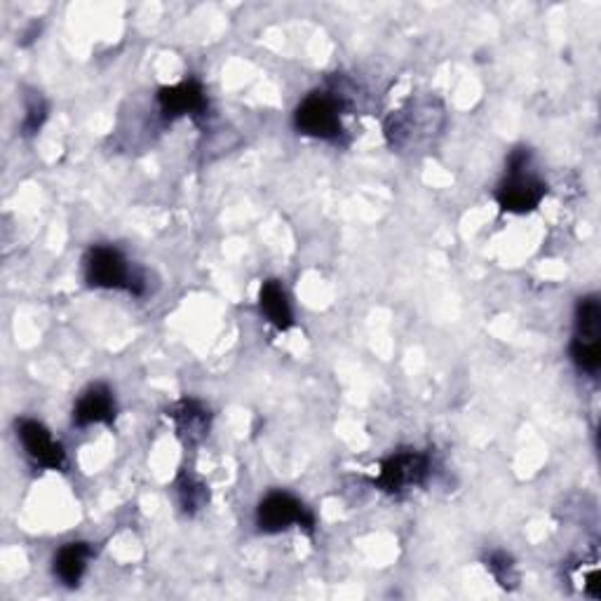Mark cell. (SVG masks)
Listing matches in <instances>:
<instances>
[{"instance_id":"1","label":"cell","mask_w":601,"mask_h":601,"mask_svg":"<svg viewBox=\"0 0 601 601\" xmlns=\"http://www.w3.org/2000/svg\"><path fill=\"white\" fill-rule=\"evenodd\" d=\"M571 357L580 371L597 373L601 367V303L597 297L580 299L576 308Z\"/></svg>"},{"instance_id":"2","label":"cell","mask_w":601,"mask_h":601,"mask_svg":"<svg viewBox=\"0 0 601 601\" xmlns=\"http://www.w3.org/2000/svg\"><path fill=\"white\" fill-rule=\"evenodd\" d=\"M85 278L90 287L96 289H127L135 297L143 291L141 280L135 273H129L125 256L116 247H92L85 258Z\"/></svg>"},{"instance_id":"3","label":"cell","mask_w":601,"mask_h":601,"mask_svg":"<svg viewBox=\"0 0 601 601\" xmlns=\"http://www.w3.org/2000/svg\"><path fill=\"white\" fill-rule=\"evenodd\" d=\"M256 524L264 533H280L291 527H303L308 531H313L315 517L308 512V508L299 498L285 492H275L258 502Z\"/></svg>"},{"instance_id":"4","label":"cell","mask_w":601,"mask_h":601,"mask_svg":"<svg viewBox=\"0 0 601 601\" xmlns=\"http://www.w3.org/2000/svg\"><path fill=\"white\" fill-rule=\"evenodd\" d=\"M430 473L428 456L420 451H397L381 463V473L373 479L377 489L385 494H402L412 486L424 484Z\"/></svg>"},{"instance_id":"5","label":"cell","mask_w":601,"mask_h":601,"mask_svg":"<svg viewBox=\"0 0 601 601\" xmlns=\"http://www.w3.org/2000/svg\"><path fill=\"white\" fill-rule=\"evenodd\" d=\"M294 125L305 137L332 141L340 135L338 104L327 94L305 96L294 113Z\"/></svg>"},{"instance_id":"6","label":"cell","mask_w":601,"mask_h":601,"mask_svg":"<svg viewBox=\"0 0 601 601\" xmlns=\"http://www.w3.org/2000/svg\"><path fill=\"white\" fill-rule=\"evenodd\" d=\"M18 435H20L24 451L28 453V459L36 465L47 467V470H61L63 463H67V453H63V447L55 440L53 432L47 430L41 420H34V418L20 420Z\"/></svg>"},{"instance_id":"7","label":"cell","mask_w":601,"mask_h":601,"mask_svg":"<svg viewBox=\"0 0 601 601\" xmlns=\"http://www.w3.org/2000/svg\"><path fill=\"white\" fill-rule=\"evenodd\" d=\"M545 193L547 188L543 182L529 176L527 172H519V174H510L508 182L498 188L496 200L502 209H506V212L527 215L543 203Z\"/></svg>"},{"instance_id":"8","label":"cell","mask_w":601,"mask_h":601,"mask_svg":"<svg viewBox=\"0 0 601 601\" xmlns=\"http://www.w3.org/2000/svg\"><path fill=\"white\" fill-rule=\"evenodd\" d=\"M158 104L165 118H178V116H203L207 111V94L200 83L195 80H184V83L172 88L158 90Z\"/></svg>"},{"instance_id":"9","label":"cell","mask_w":601,"mask_h":601,"mask_svg":"<svg viewBox=\"0 0 601 601\" xmlns=\"http://www.w3.org/2000/svg\"><path fill=\"white\" fill-rule=\"evenodd\" d=\"M116 397H113L111 388L96 383L90 385L83 395L78 397L76 409H73V424L85 428V426H111L116 420Z\"/></svg>"},{"instance_id":"10","label":"cell","mask_w":601,"mask_h":601,"mask_svg":"<svg viewBox=\"0 0 601 601\" xmlns=\"http://www.w3.org/2000/svg\"><path fill=\"white\" fill-rule=\"evenodd\" d=\"M258 308H262V313L275 330L287 332L291 324H294V313H291L287 291L278 280H266L262 285V291H258Z\"/></svg>"},{"instance_id":"11","label":"cell","mask_w":601,"mask_h":601,"mask_svg":"<svg viewBox=\"0 0 601 601\" xmlns=\"http://www.w3.org/2000/svg\"><path fill=\"white\" fill-rule=\"evenodd\" d=\"M90 557H92V547L88 543L63 545L55 557V576L67 585V588H76L85 574Z\"/></svg>"},{"instance_id":"12","label":"cell","mask_w":601,"mask_h":601,"mask_svg":"<svg viewBox=\"0 0 601 601\" xmlns=\"http://www.w3.org/2000/svg\"><path fill=\"white\" fill-rule=\"evenodd\" d=\"M172 418H176L182 435H188V437H203L209 428V412L195 400L178 402L172 412Z\"/></svg>"},{"instance_id":"13","label":"cell","mask_w":601,"mask_h":601,"mask_svg":"<svg viewBox=\"0 0 601 601\" xmlns=\"http://www.w3.org/2000/svg\"><path fill=\"white\" fill-rule=\"evenodd\" d=\"M486 566H489V571L494 574V578L502 585V588H508V585H512V559L506 555V552H494V555H489V559H486Z\"/></svg>"},{"instance_id":"14","label":"cell","mask_w":601,"mask_h":601,"mask_svg":"<svg viewBox=\"0 0 601 601\" xmlns=\"http://www.w3.org/2000/svg\"><path fill=\"white\" fill-rule=\"evenodd\" d=\"M43 120H45V104H43L41 100L31 102V104L26 106L24 132H26V135H36L38 129H41V125H43Z\"/></svg>"}]
</instances>
